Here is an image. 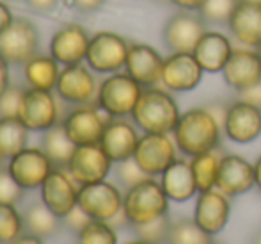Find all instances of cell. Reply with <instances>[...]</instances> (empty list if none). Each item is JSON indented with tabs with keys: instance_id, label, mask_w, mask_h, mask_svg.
<instances>
[{
	"instance_id": "6da1fadb",
	"label": "cell",
	"mask_w": 261,
	"mask_h": 244,
	"mask_svg": "<svg viewBox=\"0 0 261 244\" xmlns=\"http://www.w3.org/2000/svg\"><path fill=\"white\" fill-rule=\"evenodd\" d=\"M222 134V125L217 121L208 105H204L192 107L181 113L178 125L172 132V139L179 153L190 159L199 153L219 150Z\"/></svg>"
},
{
	"instance_id": "7a4b0ae2",
	"label": "cell",
	"mask_w": 261,
	"mask_h": 244,
	"mask_svg": "<svg viewBox=\"0 0 261 244\" xmlns=\"http://www.w3.org/2000/svg\"><path fill=\"white\" fill-rule=\"evenodd\" d=\"M181 116L176 98L165 87H144L132 121L142 134H172Z\"/></svg>"
},
{
	"instance_id": "3957f363",
	"label": "cell",
	"mask_w": 261,
	"mask_h": 244,
	"mask_svg": "<svg viewBox=\"0 0 261 244\" xmlns=\"http://www.w3.org/2000/svg\"><path fill=\"white\" fill-rule=\"evenodd\" d=\"M169 202L160 180L155 176L137 184V186L126 189L123 198V214L128 225L139 227V225L151 223L158 217L167 216Z\"/></svg>"
},
{
	"instance_id": "277c9868",
	"label": "cell",
	"mask_w": 261,
	"mask_h": 244,
	"mask_svg": "<svg viewBox=\"0 0 261 244\" xmlns=\"http://www.w3.org/2000/svg\"><path fill=\"white\" fill-rule=\"evenodd\" d=\"M144 87L126 72L110 73L98 86L96 105L110 118L132 116Z\"/></svg>"
},
{
	"instance_id": "5b68a950",
	"label": "cell",
	"mask_w": 261,
	"mask_h": 244,
	"mask_svg": "<svg viewBox=\"0 0 261 244\" xmlns=\"http://www.w3.org/2000/svg\"><path fill=\"white\" fill-rule=\"evenodd\" d=\"M124 194L112 182H94L80 186L79 189V207L91 219L112 223L123 212Z\"/></svg>"
},
{
	"instance_id": "8992f818",
	"label": "cell",
	"mask_w": 261,
	"mask_h": 244,
	"mask_svg": "<svg viewBox=\"0 0 261 244\" xmlns=\"http://www.w3.org/2000/svg\"><path fill=\"white\" fill-rule=\"evenodd\" d=\"M130 43L123 36L110 31H101L91 36L87 50V66L96 73H117L124 68Z\"/></svg>"
},
{
	"instance_id": "52a82bcc",
	"label": "cell",
	"mask_w": 261,
	"mask_h": 244,
	"mask_svg": "<svg viewBox=\"0 0 261 244\" xmlns=\"http://www.w3.org/2000/svg\"><path fill=\"white\" fill-rule=\"evenodd\" d=\"M112 120L107 113L93 103L79 105L62 120L69 139L76 146L100 145L107 123Z\"/></svg>"
},
{
	"instance_id": "ba28073f",
	"label": "cell",
	"mask_w": 261,
	"mask_h": 244,
	"mask_svg": "<svg viewBox=\"0 0 261 244\" xmlns=\"http://www.w3.org/2000/svg\"><path fill=\"white\" fill-rule=\"evenodd\" d=\"M206 21L197 11L179 9L164 25L162 38L171 52H189L192 54L199 39L208 31Z\"/></svg>"
},
{
	"instance_id": "9c48e42d",
	"label": "cell",
	"mask_w": 261,
	"mask_h": 244,
	"mask_svg": "<svg viewBox=\"0 0 261 244\" xmlns=\"http://www.w3.org/2000/svg\"><path fill=\"white\" fill-rule=\"evenodd\" d=\"M39 34L31 20L20 16L0 34V55L9 64H25L38 54Z\"/></svg>"
},
{
	"instance_id": "30bf717a",
	"label": "cell",
	"mask_w": 261,
	"mask_h": 244,
	"mask_svg": "<svg viewBox=\"0 0 261 244\" xmlns=\"http://www.w3.org/2000/svg\"><path fill=\"white\" fill-rule=\"evenodd\" d=\"M204 70L189 52H171L164 59L162 86L171 93H189L203 82Z\"/></svg>"
},
{
	"instance_id": "8fae6325",
	"label": "cell",
	"mask_w": 261,
	"mask_h": 244,
	"mask_svg": "<svg viewBox=\"0 0 261 244\" xmlns=\"http://www.w3.org/2000/svg\"><path fill=\"white\" fill-rule=\"evenodd\" d=\"M134 159L146 175L160 176L178 159V146L172 134H142Z\"/></svg>"
},
{
	"instance_id": "7c38bea8",
	"label": "cell",
	"mask_w": 261,
	"mask_h": 244,
	"mask_svg": "<svg viewBox=\"0 0 261 244\" xmlns=\"http://www.w3.org/2000/svg\"><path fill=\"white\" fill-rule=\"evenodd\" d=\"M18 120L31 132H45L59 123L57 98L52 91L43 90H25L23 98L18 110Z\"/></svg>"
},
{
	"instance_id": "4fadbf2b",
	"label": "cell",
	"mask_w": 261,
	"mask_h": 244,
	"mask_svg": "<svg viewBox=\"0 0 261 244\" xmlns=\"http://www.w3.org/2000/svg\"><path fill=\"white\" fill-rule=\"evenodd\" d=\"M7 169L25 191L38 189L52 173L54 164L43 148H23L9 159Z\"/></svg>"
},
{
	"instance_id": "5bb4252c",
	"label": "cell",
	"mask_w": 261,
	"mask_h": 244,
	"mask_svg": "<svg viewBox=\"0 0 261 244\" xmlns=\"http://www.w3.org/2000/svg\"><path fill=\"white\" fill-rule=\"evenodd\" d=\"M112 164V159L105 153L100 145H86L76 146L66 169L79 186H86V184L107 180Z\"/></svg>"
},
{
	"instance_id": "9a60e30c",
	"label": "cell",
	"mask_w": 261,
	"mask_h": 244,
	"mask_svg": "<svg viewBox=\"0 0 261 244\" xmlns=\"http://www.w3.org/2000/svg\"><path fill=\"white\" fill-rule=\"evenodd\" d=\"M224 136L238 145L252 143L261 136V107L238 98L227 105L224 120Z\"/></svg>"
},
{
	"instance_id": "2e32d148",
	"label": "cell",
	"mask_w": 261,
	"mask_h": 244,
	"mask_svg": "<svg viewBox=\"0 0 261 244\" xmlns=\"http://www.w3.org/2000/svg\"><path fill=\"white\" fill-rule=\"evenodd\" d=\"M224 82L231 90L242 91L261 84V57L259 52L249 47L234 45V50L222 70Z\"/></svg>"
},
{
	"instance_id": "e0dca14e",
	"label": "cell",
	"mask_w": 261,
	"mask_h": 244,
	"mask_svg": "<svg viewBox=\"0 0 261 244\" xmlns=\"http://www.w3.org/2000/svg\"><path fill=\"white\" fill-rule=\"evenodd\" d=\"M231 217V196L219 189L197 193L196 207H194V221L208 232L210 235H217L226 228Z\"/></svg>"
},
{
	"instance_id": "ac0fdd59",
	"label": "cell",
	"mask_w": 261,
	"mask_h": 244,
	"mask_svg": "<svg viewBox=\"0 0 261 244\" xmlns=\"http://www.w3.org/2000/svg\"><path fill=\"white\" fill-rule=\"evenodd\" d=\"M79 189L80 187H76L71 175L62 171L61 168H54L48 179L39 187L41 202L61 219H64L79 205Z\"/></svg>"
},
{
	"instance_id": "d6986e66",
	"label": "cell",
	"mask_w": 261,
	"mask_h": 244,
	"mask_svg": "<svg viewBox=\"0 0 261 244\" xmlns=\"http://www.w3.org/2000/svg\"><path fill=\"white\" fill-rule=\"evenodd\" d=\"M55 93L64 102L84 105V103H91L96 98L98 86L91 70L80 62V64L64 66L61 70L57 86H55Z\"/></svg>"
},
{
	"instance_id": "ffe728a7",
	"label": "cell",
	"mask_w": 261,
	"mask_h": 244,
	"mask_svg": "<svg viewBox=\"0 0 261 244\" xmlns=\"http://www.w3.org/2000/svg\"><path fill=\"white\" fill-rule=\"evenodd\" d=\"M91 36L79 24H66L50 39V55L59 64H80L86 61Z\"/></svg>"
},
{
	"instance_id": "44dd1931",
	"label": "cell",
	"mask_w": 261,
	"mask_h": 244,
	"mask_svg": "<svg viewBox=\"0 0 261 244\" xmlns=\"http://www.w3.org/2000/svg\"><path fill=\"white\" fill-rule=\"evenodd\" d=\"M164 59L160 52L146 43H132L128 50L124 72L142 87H155L162 82Z\"/></svg>"
},
{
	"instance_id": "7402d4cb",
	"label": "cell",
	"mask_w": 261,
	"mask_h": 244,
	"mask_svg": "<svg viewBox=\"0 0 261 244\" xmlns=\"http://www.w3.org/2000/svg\"><path fill=\"white\" fill-rule=\"evenodd\" d=\"M217 187L231 198L249 193L252 187H256L254 164H251L242 155H222L219 176H217Z\"/></svg>"
},
{
	"instance_id": "603a6c76",
	"label": "cell",
	"mask_w": 261,
	"mask_h": 244,
	"mask_svg": "<svg viewBox=\"0 0 261 244\" xmlns=\"http://www.w3.org/2000/svg\"><path fill=\"white\" fill-rule=\"evenodd\" d=\"M139 139H141V136H139L137 125L126 121L124 118H112L107 123L100 146L112 159L114 164H117V162H123L126 159L134 157Z\"/></svg>"
},
{
	"instance_id": "cb8c5ba5",
	"label": "cell",
	"mask_w": 261,
	"mask_h": 244,
	"mask_svg": "<svg viewBox=\"0 0 261 244\" xmlns=\"http://www.w3.org/2000/svg\"><path fill=\"white\" fill-rule=\"evenodd\" d=\"M231 39L238 47H261V2H238L227 24Z\"/></svg>"
},
{
	"instance_id": "d4e9b609",
	"label": "cell",
	"mask_w": 261,
	"mask_h": 244,
	"mask_svg": "<svg viewBox=\"0 0 261 244\" xmlns=\"http://www.w3.org/2000/svg\"><path fill=\"white\" fill-rule=\"evenodd\" d=\"M233 50L234 41L231 36L220 31H206L192 54L204 73H222Z\"/></svg>"
},
{
	"instance_id": "484cf974",
	"label": "cell",
	"mask_w": 261,
	"mask_h": 244,
	"mask_svg": "<svg viewBox=\"0 0 261 244\" xmlns=\"http://www.w3.org/2000/svg\"><path fill=\"white\" fill-rule=\"evenodd\" d=\"M160 184L167 198L174 203H185L199 193L190 159H176L160 175Z\"/></svg>"
},
{
	"instance_id": "4316f807",
	"label": "cell",
	"mask_w": 261,
	"mask_h": 244,
	"mask_svg": "<svg viewBox=\"0 0 261 244\" xmlns=\"http://www.w3.org/2000/svg\"><path fill=\"white\" fill-rule=\"evenodd\" d=\"M59 62L52 55L36 54L32 59H29L23 64V77L27 84L34 90L54 91L59 80Z\"/></svg>"
},
{
	"instance_id": "83f0119b",
	"label": "cell",
	"mask_w": 261,
	"mask_h": 244,
	"mask_svg": "<svg viewBox=\"0 0 261 244\" xmlns=\"http://www.w3.org/2000/svg\"><path fill=\"white\" fill-rule=\"evenodd\" d=\"M41 148L50 157L54 168L64 169V168H68L69 161H71L73 153H75V150H76V145L69 139L64 125L55 123L52 128L43 132Z\"/></svg>"
},
{
	"instance_id": "f1b7e54d",
	"label": "cell",
	"mask_w": 261,
	"mask_h": 244,
	"mask_svg": "<svg viewBox=\"0 0 261 244\" xmlns=\"http://www.w3.org/2000/svg\"><path fill=\"white\" fill-rule=\"evenodd\" d=\"M29 128L13 118H0V155L2 159H11L20 153L29 143Z\"/></svg>"
},
{
	"instance_id": "f546056e",
	"label": "cell",
	"mask_w": 261,
	"mask_h": 244,
	"mask_svg": "<svg viewBox=\"0 0 261 244\" xmlns=\"http://www.w3.org/2000/svg\"><path fill=\"white\" fill-rule=\"evenodd\" d=\"M59 221H61V217L55 216L43 202H36L32 205H29V209L23 214L25 232L38 235L41 239L50 237V235H54L57 232Z\"/></svg>"
},
{
	"instance_id": "4dcf8cb0",
	"label": "cell",
	"mask_w": 261,
	"mask_h": 244,
	"mask_svg": "<svg viewBox=\"0 0 261 244\" xmlns=\"http://www.w3.org/2000/svg\"><path fill=\"white\" fill-rule=\"evenodd\" d=\"M222 155L217 150L199 153L196 157H190V166H192L194 179H196L199 193L217 187V176H219V168Z\"/></svg>"
},
{
	"instance_id": "1f68e13d",
	"label": "cell",
	"mask_w": 261,
	"mask_h": 244,
	"mask_svg": "<svg viewBox=\"0 0 261 244\" xmlns=\"http://www.w3.org/2000/svg\"><path fill=\"white\" fill-rule=\"evenodd\" d=\"M167 244H213V235L204 232L192 219H179L171 223L167 235Z\"/></svg>"
},
{
	"instance_id": "d6a6232c",
	"label": "cell",
	"mask_w": 261,
	"mask_h": 244,
	"mask_svg": "<svg viewBox=\"0 0 261 244\" xmlns=\"http://www.w3.org/2000/svg\"><path fill=\"white\" fill-rule=\"evenodd\" d=\"M238 2L240 0H206L204 6L197 13L206 21V25H217V27H224L226 25L227 27L231 14L234 13Z\"/></svg>"
},
{
	"instance_id": "836d02e7",
	"label": "cell",
	"mask_w": 261,
	"mask_h": 244,
	"mask_svg": "<svg viewBox=\"0 0 261 244\" xmlns=\"http://www.w3.org/2000/svg\"><path fill=\"white\" fill-rule=\"evenodd\" d=\"M23 232V216L13 203H0V242L11 244Z\"/></svg>"
},
{
	"instance_id": "e575fe53",
	"label": "cell",
	"mask_w": 261,
	"mask_h": 244,
	"mask_svg": "<svg viewBox=\"0 0 261 244\" xmlns=\"http://www.w3.org/2000/svg\"><path fill=\"white\" fill-rule=\"evenodd\" d=\"M76 235H79L76 244H117L116 228L107 221L91 219Z\"/></svg>"
},
{
	"instance_id": "d590c367",
	"label": "cell",
	"mask_w": 261,
	"mask_h": 244,
	"mask_svg": "<svg viewBox=\"0 0 261 244\" xmlns=\"http://www.w3.org/2000/svg\"><path fill=\"white\" fill-rule=\"evenodd\" d=\"M169 228H171V221L167 219V216H164V217H158V219L151 221V223L134 227V230H135V234L139 235V239H144V241H148L151 244H160V242L167 241Z\"/></svg>"
},
{
	"instance_id": "8d00e7d4",
	"label": "cell",
	"mask_w": 261,
	"mask_h": 244,
	"mask_svg": "<svg viewBox=\"0 0 261 244\" xmlns=\"http://www.w3.org/2000/svg\"><path fill=\"white\" fill-rule=\"evenodd\" d=\"M116 176H117V180L121 182V186H124L126 189H130V187L144 182V180L151 179V176L146 175V173L142 171V168L137 164V162H135L134 157L126 159V161H123V162H117Z\"/></svg>"
},
{
	"instance_id": "74e56055",
	"label": "cell",
	"mask_w": 261,
	"mask_h": 244,
	"mask_svg": "<svg viewBox=\"0 0 261 244\" xmlns=\"http://www.w3.org/2000/svg\"><path fill=\"white\" fill-rule=\"evenodd\" d=\"M25 189L13 179L9 169L0 168V203H13L16 205L21 199Z\"/></svg>"
},
{
	"instance_id": "f35d334b",
	"label": "cell",
	"mask_w": 261,
	"mask_h": 244,
	"mask_svg": "<svg viewBox=\"0 0 261 244\" xmlns=\"http://www.w3.org/2000/svg\"><path fill=\"white\" fill-rule=\"evenodd\" d=\"M25 90L18 86H9L6 93L0 97V118H18V110H20V103L23 98Z\"/></svg>"
},
{
	"instance_id": "ab89813d",
	"label": "cell",
	"mask_w": 261,
	"mask_h": 244,
	"mask_svg": "<svg viewBox=\"0 0 261 244\" xmlns=\"http://www.w3.org/2000/svg\"><path fill=\"white\" fill-rule=\"evenodd\" d=\"M64 219H66V225H68V227L71 228L73 232H76V234H79V232L82 230V228L86 227L87 223H89L91 217L87 216V214L84 212V210L80 209L79 205H76L75 209H73L71 212H69L68 216L64 217Z\"/></svg>"
},
{
	"instance_id": "60d3db41",
	"label": "cell",
	"mask_w": 261,
	"mask_h": 244,
	"mask_svg": "<svg viewBox=\"0 0 261 244\" xmlns=\"http://www.w3.org/2000/svg\"><path fill=\"white\" fill-rule=\"evenodd\" d=\"M238 95H240V100H244V102L252 103V105H256V107H261V84L249 87V90L242 91V93H238Z\"/></svg>"
},
{
	"instance_id": "b9f144b4",
	"label": "cell",
	"mask_w": 261,
	"mask_h": 244,
	"mask_svg": "<svg viewBox=\"0 0 261 244\" xmlns=\"http://www.w3.org/2000/svg\"><path fill=\"white\" fill-rule=\"evenodd\" d=\"M29 7L36 11H41V13H48V11H54L57 7L59 0H25Z\"/></svg>"
},
{
	"instance_id": "7bdbcfd3",
	"label": "cell",
	"mask_w": 261,
	"mask_h": 244,
	"mask_svg": "<svg viewBox=\"0 0 261 244\" xmlns=\"http://www.w3.org/2000/svg\"><path fill=\"white\" fill-rule=\"evenodd\" d=\"M11 86L9 82V62L0 55V97L6 93V90Z\"/></svg>"
},
{
	"instance_id": "ee69618b",
	"label": "cell",
	"mask_w": 261,
	"mask_h": 244,
	"mask_svg": "<svg viewBox=\"0 0 261 244\" xmlns=\"http://www.w3.org/2000/svg\"><path fill=\"white\" fill-rule=\"evenodd\" d=\"M76 9L84 11V13H93V11H98L101 6L105 4V0H73Z\"/></svg>"
},
{
	"instance_id": "f6af8a7d",
	"label": "cell",
	"mask_w": 261,
	"mask_h": 244,
	"mask_svg": "<svg viewBox=\"0 0 261 244\" xmlns=\"http://www.w3.org/2000/svg\"><path fill=\"white\" fill-rule=\"evenodd\" d=\"M13 20H14V16H13V13H11L9 6L0 0V34L13 24Z\"/></svg>"
},
{
	"instance_id": "bcb514c9",
	"label": "cell",
	"mask_w": 261,
	"mask_h": 244,
	"mask_svg": "<svg viewBox=\"0 0 261 244\" xmlns=\"http://www.w3.org/2000/svg\"><path fill=\"white\" fill-rule=\"evenodd\" d=\"M206 0H171V4H174L178 9L185 11H199L204 6Z\"/></svg>"
},
{
	"instance_id": "7dc6e473",
	"label": "cell",
	"mask_w": 261,
	"mask_h": 244,
	"mask_svg": "<svg viewBox=\"0 0 261 244\" xmlns=\"http://www.w3.org/2000/svg\"><path fill=\"white\" fill-rule=\"evenodd\" d=\"M11 244H45V242H43V239L38 237V235H32V234H29V232H25V234L16 237Z\"/></svg>"
},
{
	"instance_id": "c3c4849f",
	"label": "cell",
	"mask_w": 261,
	"mask_h": 244,
	"mask_svg": "<svg viewBox=\"0 0 261 244\" xmlns=\"http://www.w3.org/2000/svg\"><path fill=\"white\" fill-rule=\"evenodd\" d=\"M254 176H256V187L261 191V155L254 162Z\"/></svg>"
},
{
	"instance_id": "681fc988",
	"label": "cell",
	"mask_w": 261,
	"mask_h": 244,
	"mask_svg": "<svg viewBox=\"0 0 261 244\" xmlns=\"http://www.w3.org/2000/svg\"><path fill=\"white\" fill-rule=\"evenodd\" d=\"M126 244H151V242L144 241V239H137V241H130V242H126Z\"/></svg>"
},
{
	"instance_id": "f907efd6",
	"label": "cell",
	"mask_w": 261,
	"mask_h": 244,
	"mask_svg": "<svg viewBox=\"0 0 261 244\" xmlns=\"http://www.w3.org/2000/svg\"><path fill=\"white\" fill-rule=\"evenodd\" d=\"M254 244H261V234L258 235V237L254 239Z\"/></svg>"
},
{
	"instance_id": "816d5d0a",
	"label": "cell",
	"mask_w": 261,
	"mask_h": 244,
	"mask_svg": "<svg viewBox=\"0 0 261 244\" xmlns=\"http://www.w3.org/2000/svg\"><path fill=\"white\" fill-rule=\"evenodd\" d=\"M240 2H261V0H240Z\"/></svg>"
},
{
	"instance_id": "f5cc1de1",
	"label": "cell",
	"mask_w": 261,
	"mask_h": 244,
	"mask_svg": "<svg viewBox=\"0 0 261 244\" xmlns=\"http://www.w3.org/2000/svg\"><path fill=\"white\" fill-rule=\"evenodd\" d=\"M158 2H171V0H158Z\"/></svg>"
},
{
	"instance_id": "db71d44e",
	"label": "cell",
	"mask_w": 261,
	"mask_h": 244,
	"mask_svg": "<svg viewBox=\"0 0 261 244\" xmlns=\"http://www.w3.org/2000/svg\"><path fill=\"white\" fill-rule=\"evenodd\" d=\"M258 52H259V57H261V47H259V49H258Z\"/></svg>"
},
{
	"instance_id": "11a10c76",
	"label": "cell",
	"mask_w": 261,
	"mask_h": 244,
	"mask_svg": "<svg viewBox=\"0 0 261 244\" xmlns=\"http://www.w3.org/2000/svg\"><path fill=\"white\" fill-rule=\"evenodd\" d=\"M0 162H2V155H0Z\"/></svg>"
},
{
	"instance_id": "9f6ffc18",
	"label": "cell",
	"mask_w": 261,
	"mask_h": 244,
	"mask_svg": "<svg viewBox=\"0 0 261 244\" xmlns=\"http://www.w3.org/2000/svg\"><path fill=\"white\" fill-rule=\"evenodd\" d=\"M213 244H215V242H213Z\"/></svg>"
},
{
	"instance_id": "6f0895ef",
	"label": "cell",
	"mask_w": 261,
	"mask_h": 244,
	"mask_svg": "<svg viewBox=\"0 0 261 244\" xmlns=\"http://www.w3.org/2000/svg\"><path fill=\"white\" fill-rule=\"evenodd\" d=\"M0 244H2V242H0Z\"/></svg>"
}]
</instances>
